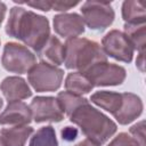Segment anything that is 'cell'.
<instances>
[{"label":"cell","mask_w":146,"mask_h":146,"mask_svg":"<svg viewBox=\"0 0 146 146\" xmlns=\"http://www.w3.org/2000/svg\"><path fill=\"white\" fill-rule=\"evenodd\" d=\"M6 32L10 36L23 41L36 52L50 38L48 19L33 11L25 10L22 7L11 8Z\"/></svg>","instance_id":"cell-1"},{"label":"cell","mask_w":146,"mask_h":146,"mask_svg":"<svg viewBox=\"0 0 146 146\" xmlns=\"http://www.w3.org/2000/svg\"><path fill=\"white\" fill-rule=\"evenodd\" d=\"M68 116L73 123L81 128L89 140L98 145L104 144L116 131V124L88 102L76 107Z\"/></svg>","instance_id":"cell-2"},{"label":"cell","mask_w":146,"mask_h":146,"mask_svg":"<svg viewBox=\"0 0 146 146\" xmlns=\"http://www.w3.org/2000/svg\"><path fill=\"white\" fill-rule=\"evenodd\" d=\"M107 62L103 48L95 41L83 38L67 39L64 44V64L70 70L86 72L92 65Z\"/></svg>","instance_id":"cell-3"},{"label":"cell","mask_w":146,"mask_h":146,"mask_svg":"<svg viewBox=\"0 0 146 146\" xmlns=\"http://www.w3.org/2000/svg\"><path fill=\"white\" fill-rule=\"evenodd\" d=\"M27 73L29 82L39 92L57 90L62 84L64 75L63 70L43 62L35 64Z\"/></svg>","instance_id":"cell-4"},{"label":"cell","mask_w":146,"mask_h":146,"mask_svg":"<svg viewBox=\"0 0 146 146\" xmlns=\"http://www.w3.org/2000/svg\"><path fill=\"white\" fill-rule=\"evenodd\" d=\"M2 66L14 73H26L35 65V56L26 47L9 42L5 46L2 55Z\"/></svg>","instance_id":"cell-5"},{"label":"cell","mask_w":146,"mask_h":146,"mask_svg":"<svg viewBox=\"0 0 146 146\" xmlns=\"http://www.w3.org/2000/svg\"><path fill=\"white\" fill-rule=\"evenodd\" d=\"M83 22L91 30H104L114 21V10L107 1H87L82 5Z\"/></svg>","instance_id":"cell-6"},{"label":"cell","mask_w":146,"mask_h":146,"mask_svg":"<svg viewBox=\"0 0 146 146\" xmlns=\"http://www.w3.org/2000/svg\"><path fill=\"white\" fill-rule=\"evenodd\" d=\"M92 86H117L125 79V70L122 66L102 62L92 65L83 72Z\"/></svg>","instance_id":"cell-7"},{"label":"cell","mask_w":146,"mask_h":146,"mask_svg":"<svg viewBox=\"0 0 146 146\" xmlns=\"http://www.w3.org/2000/svg\"><path fill=\"white\" fill-rule=\"evenodd\" d=\"M102 44L106 55L124 63H130L132 60L135 49L124 33L112 30L103 38Z\"/></svg>","instance_id":"cell-8"},{"label":"cell","mask_w":146,"mask_h":146,"mask_svg":"<svg viewBox=\"0 0 146 146\" xmlns=\"http://www.w3.org/2000/svg\"><path fill=\"white\" fill-rule=\"evenodd\" d=\"M30 108L35 122H59L64 119V111L55 97H35Z\"/></svg>","instance_id":"cell-9"},{"label":"cell","mask_w":146,"mask_h":146,"mask_svg":"<svg viewBox=\"0 0 146 146\" xmlns=\"http://www.w3.org/2000/svg\"><path fill=\"white\" fill-rule=\"evenodd\" d=\"M54 29L63 38L72 39L84 32V22L78 14H59L54 17Z\"/></svg>","instance_id":"cell-10"},{"label":"cell","mask_w":146,"mask_h":146,"mask_svg":"<svg viewBox=\"0 0 146 146\" xmlns=\"http://www.w3.org/2000/svg\"><path fill=\"white\" fill-rule=\"evenodd\" d=\"M32 113L30 106L25 103L16 100L8 103L6 110L0 114V124L8 125H26L31 122Z\"/></svg>","instance_id":"cell-11"},{"label":"cell","mask_w":146,"mask_h":146,"mask_svg":"<svg viewBox=\"0 0 146 146\" xmlns=\"http://www.w3.org/2000/svg\"><path fill=\"white\" fill-rule=\"evenodd\" d=\"M141 111H143V103L140 98L135 94L123 92L121 106L113 116L119 121V123L128 124L132 122L135 119H137L141 114Z\"/></svg>","instance_id":"cell-12"},{"label":"cell","mask_w":146,"mask_h":146,"mask_svg":"<svg viewBox=\"0 0 146 146\" xmlns=\"http://www.w3.org/2000/svg\"><path fill=\"white\" fill-rule=\"evenodd\" d=\"M0 89L9 103L25 99L32 95V91L30 90V87L27 86L25 80L19 78V76L6 78L1 82Z\"/></svg>","instance_id":"cell-13"},{"label":"cell","mask_w":146,"mask_h":146,"mask_svg":"<svg viewBox=\"0 0 146 146\" xmlns=\"http://www.w3.org/2000/svg\"><path fill=\"white\" fill-rule=\"evenodd\" d=\"M38 55L43 63L54 66L60 65L64 62V44L58 38L50 35L46 44L38 51Z\"/></svg>","instance_id":"cell-14"},{"label":"cell","mask_w":146,"mask_h":146,"mask_svg":"<svg viewBox=\"0 0 146 146\" xmlns=\"http://www.w3.org/2000/svg\"><path fill=\"white\" fill-rule=\"evenodd\" d=\"M122 16L125 24L137 25L146 22V1L145 0H128L123 2Z\"/></svg>","instance_id":"cell-15"},{"label":"cell","mask_w":146,"mask_h":146,"mask_svg":"<svg viewBox=\"0 0 146 146\" xmlns=\"http://www.w3.org/2000/svg\"><path fill=\"white\" fill-rule=\"evenodd\" d=\"M33 129L29 125H19L6 128L0 131V137L3 146H25V143Z\"/></svg>","instance_id":"cell-16"},{"label":"cell","mask_w":146,"mask_h":146,"mask_svg":"<svg viewBox=\"0 0 146 146\" xmlns=\"http://www.w3.org/2000/svg\"><path fill=\"white\" fill-rule=\"evenodd\" d=\"M90 100L97 106L106 110L111 114H115L122 103V94L113 92V91H97L91 97Z\"/></svg>","instance_id":"cell-17"},{"label":"cell","mask_w":146,"mask_h":146,"mask_svg":"<svg viewBox=\"0 0 146 146\" xmlns=\"http://www.w3.org/2000/svg\"><path fill=\"white\" fill-rule=\"evenodd\" d=\"M65 88L68 92L80 96L82 94H88L89 91H91L94 86L84 73L74 72L67 75L65 80Z\"/></svg>","instance_id":"cell-18"},{"label":"cell","mask_w":146,"mask_h":146,"mask_svg":"<svg viewBox=\"0 0 146 146\" xmlns=\"http://www.w3.org/2000/svg\"><path fill=\"white\" fill-rule=\"evenodd\" d=\"M124 34L129 39L133 49L139 50V54L145 52V38H146V27L145 24H125L124 25Z\"/></svg>","instance_id":"cell-19"},{"label":"cell","mask_w":146,"mask_h":146,"mask_svg":"<svg viewBox=\"0 0 146 146\" xmlns=\"http://www.w3.org/2000/svg\"><path fill=\"white\" fill-rule=\"evenodd\" d=\"M30 146H58L55 129L51 125L40 128L32 137Z\"/></svg>","instance_id":"cell-20"},{"label":"cell","mask_w":146,"mask_h":146,"mask_svg":"<svg viewBox=\"0 0 146 146\" xmlns=\"http://www.w3.org/2000/svg\"><path fill=\"white\" fill-rule=\"evenodd\" d=\"M57 99H58L64 113H66L67 115H70L76 107H79L83 103L88 102L86 98H83L81 96H78V95H74V94H71L68 91L59 92Z\"/></svg>","instance_id":"cell-21"},{"label":"cell","mask_w":146,"mask_h":146,"mask_svg":"<svg viewBox=\"0 0 146 146\" xmlns=\"http://www.w3.org/2000/svg\"><path fill=\"white\" fill-rule=\"evenodd\" d=\"M108 146H141L132 136L122 132L119 133L111 143Z\"/></svg>","instance_id":"cell-22"},{"label":"cell","mask_w":146,"mask_h":146,"mask_svg":"<svg viewBox=\"0 0 146 146\" xmlns=\"http://www.w3.org/2000/svg\"><path fill=\"white\" fill-rule=\"evenodd\" d=\"M144 125H145V122L140 121L139 123H137L130 128V133L141 146H145V128H144Z\"/></svg>","instance_id":"cell-23"},{"label":"cell","mask_w":146,"mask_h":146,"mask_svg":"<svg viewBox=\"0 0 146 146\" xmlns=\"http://www.w3.org/2000/svg\"><path fill=\"white\" fill-rule=\"evenodd\" d=\"M21 3H25L30 7L38 8L43 11H48L52 9V1H27V2H21Z\"/></svg>","instance_id":"cell-24"},{"label":"cell","mask_w":146,"mask_h":146,"mask_svg":"<svg viewBox=\"0 0 146 146\" xmlns=\"http://www.w3.org/2000/svg\"><path fill=\"white\" fill-rule=\"evenodd\" d=\"M78 3V1H52V9L57 11H64L76 6Z\"/></svg>","instance_id":"cell-25"},{"label":"cell","mask_w":146,"mask_h":146,"mask_svg":"<svg viewBox=\"0 0 146 146\" xmlns=\"http://www.w3.org/2000/svg\"><path fill=\"white\" fill-rule=\"evenodd\" d=\"M76 133H78V131L71 127H66L64 130H62L63 139H66V140H73L76 137Z\"/></svg>","instance_id":"cell-26"},{"label":"cell","mask_w":146,"mask_h":146,"mask_svg":"<svg viewBox=\"0 0 146 146\" xmlns=\"http://www.w3.org/2000/svg\"><path fill=\"white\" fill-rule=\"evenodd\" d=\"M75 146H99V145L94 143V141H91V140H89V139H84V140L80 141L79 144H76Z\"/></svg>","instance_id":"cell-27"},{"label":"cell","mask_w":146,"mask_h":146,"mask_svg":"<svg viewBox=\"0 0 146 146\" xmlns=\"http://www.w3.org/2000/svg\"><path fill=\"white\" fill-rule=\"evenodd\" d=\"M6 9H7L6 5H5L3 2H1V1H0V24L2 23V21H3V18H5V15H6Z\"/></svg>","instance_id":"cell-28"},{"label":"cell","mask_w":146,"mask_h":146,"mask_svg":"<svg viewBox=\"0 0 146 146\" xmlns=\"http://www.w3.org/2000/svg\"><path fill=\"white\" fill-rule=\"evenodd\" d=\"M1 107H2V99L0 98V110H1Z\"/></svg>","instance_id":"cell-29"},{"label":"cell","mask_w":146,"mask_h":146,"mask_svg":"<svg viewBox=\"0 0 146 146\" xmlns=\"http://www.w3.org/2000/svg\"><path fill=\"white\" fill-rule=\"evenodd\" d=\"M0 146H3V144H2V140H1V137H0Z\"/></svg>","instance_id":"cell-30"}]
</instances>
